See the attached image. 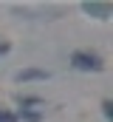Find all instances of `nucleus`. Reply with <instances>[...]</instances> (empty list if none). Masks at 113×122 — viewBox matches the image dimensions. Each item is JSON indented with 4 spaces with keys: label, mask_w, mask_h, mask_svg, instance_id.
<instances>
[{
    "label": "nucleus",
    "mask_w": 113,
    "mask_h": 122,
    "mask_svg": "<svg viewBox=\"0 0 113 122\" xmlns=\"http://www.w3.org/2000/svg\"><path fill=\"white\" fill-rule=\"evenodd\" d=\"M0 122H17V117L9 114V111H0Z\"/></svg>",
    "instance_id": "obj_4"
},
{
    "label": "nucleus",
    "mask_w": 113,
    "mask_h": 122,
    "mask_svg": "<svg viewBox=\"0 0 113 122\" xmlns=\"http://www.w3.org/2000/svg\"><path fill=\"white\" fill-rule=\"evenodd\" d=\"M6 51H9V43H0V57H3Z\"/></svg>",
    "instance_id": "obj_5"
},
{
    "label": "nucleus",
    "mask_w": 113,
    "mask_h": 122,
    "mask_svg": "<svg viewBox=\"0 0 113 122\" xmlns=\"http://www.w3.org/2000/svg\"><path fill=\"white\" fill-rule=\"evenodd\" d=\"M14 77H17V82H28V80H48V71H40V68H26V71H17Z\"/></svg>",
    "instance_id": "obj_2"
},
{
    "label": "nucleus",
    "mask_w": 113,
    "mask_h": 122,
    "mask_svg": "<svg viewBox=\"0 0 113 122\" xmlns=\"http://www.w3.org/2000/svg\"><path fill=\"white\" fill-rule=\"evenodd\" d=\"M71 65H74L76 71H102V68H105L102 57L88 54V51H74V54H71Z\"/></svg>",
    "instance_id": "obj_1"
},
{
    "label": "nucleus",
    "mask_w": 113,
    "mask_h": 122,
    "mask_svg": "<svg viewBox=\"0 0 113 122\" xmlns=\"http://www.w3.org/2000/svg\"><path fill=\"white\" fill-rule=\"evenodd\" d=\"M82 9L88 14H99V17H108L110 14V6L108 3H82Z\"/></svg>",
    "instance_id": "obj_3"
}]
</instances>
